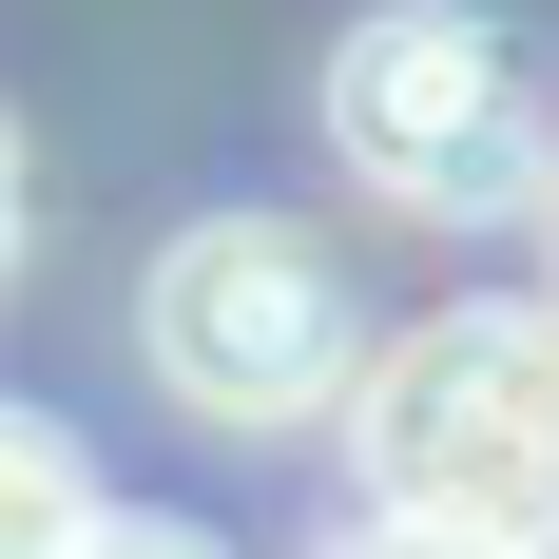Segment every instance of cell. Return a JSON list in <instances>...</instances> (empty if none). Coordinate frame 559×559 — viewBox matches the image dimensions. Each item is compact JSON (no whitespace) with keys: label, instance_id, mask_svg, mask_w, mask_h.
Instances as JSON below:
<instances>
[{"label":"cell","instance_id":"cell-7","mask_svg":"<svg viewBox=\"0 0 559 559\" xmlns=\"http://www.w3.org/2000/svg\"><path fill=\"white\" fill-rule=\"evenodd\" d=\"M0 251H20V116H0Z\"/></svg>","mask_w":559,"mask_h":559},{"label":"cell","instance_id":"cell-8","mask_svg":"<svg viewBox=\"0 0 559 559\" xmlns=\"http://www.w3.org/2000/svg\"><path fill=\"white\" fill-rule=\"evenodd\" d=\"M347 559H483V540H347Z\"/></svg>","mask_w":559,"mask_h":559},{"label":"cell","instance_id":"cell-2","mask_svg":"<svg viewBox=\"0 0 559 559\" xmlns=\"http://www.w3.org/2000/svg\"><path fill=\"white\" fill-rule=\"evenodd\" d=\"M329 155L425 231H483L540 193V97H521V58L463 20V0H386V20H347L329 58Z\"/></svg>","mask_w":559,"mask_h":559},{"label":"cell","instance_id":"cell-4","mask_svg":"<svg viewBox=\"0 0 559 559\" xmlns=\"http://www.w3.org/2000/svg\"><path fill=\"white\" fill-rule=\"evenodd\" d=\"M97 540V483H78V444H58L39 405H0V559H78Z\"/></svg>","mask_w":559,"mask_h":559},{"label":"cell","instance_id":"cell-6","mask_svg":"<svg viewBox=\"0 0 559 559\" xmlns=\"http://www.w3.org/2000/svg\"><path fill=\"white\" fill-rule=\"evenodd\" d=\"M540 271H559V135H540ZM540 309H559V289H540Z\"/></svg>","mask_w":559,"mask_h":559},{"label":"cell","instance_id":"cell-1","mask_svg":"<svg viewBox=\"0 0 559 559\" xmlns=\"http://www.w3.org/2000/svg\"><path fill=\"white\" fill-rule=\"evenodd\" d=\"M347 463L386 540H559V309H425L405 347H347Z\"/></svg>","mask_w":559,"mask_h":559},{"label":"cell","instance_id":"cell-5","mask_svg":"<svg viewBox=\"0 0 559 559\" xmlns=\"http://www.w3.org/2000/svg\"><path fill=\"white\" fill-rule=\"evenodd\" d=\"M78 559H231V540H193V521H97Z\"/></svg>","mask_w":559,"mask_h":559},{"label":"cell","instance_id":"cell-3","mask_svg":"<svg viewBox=\"0 0 559 559\" xmlns=\"http://www.w3.org/2000/svg\"><path fill=\"white\" fill-rule=\"evenodd\" d=\"M135 347H155V386L213 405V425H309V405L347 386V271H329V231H289V213L174 231L155 289H135Z\"/></svg>","mask_w":559,"mask_h":559}]
</instances>
